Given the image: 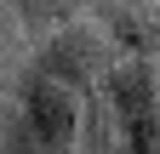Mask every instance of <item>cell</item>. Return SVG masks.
I'll use <instances>...</instances> for the list:
<instances>
[{
  "label": "cell",
  "instance_id": "6",
  "mask_svg": "<svg viewBox=\"0 0 160 154\" xmlns=\"http://www.w3.org/2000/svg\"><path fill=\"white\" fill-rule=\"evenodd\" d=\"M0 154H57L34 137V131L23 126V114H6V126H0Z\"/></svg>",
  "mask_w": 160,
  "mask_h": 154
},
{
  "label": "cell",
  "instance_id": "1",
  "mask_svg": "<svg viewBox=\"0 0 160 154\" xmlns=\"http://www.w3.org/2000/svg\"><path fill=\"white\" fill-rule=\"evenodd\" d=\"M114 40L103 34V23L97 17H69L63 29H52L46 40H34V57H29V69H40V74H52V80H63V86H74V91H92L109 80V69H114Z\"/></svg>",
  "mask_w": 160,
  "mask_h": 154
},
{
  "label": "cell",
  "instance_id": "2",
  "mask_svg": "<svg viewBox=\"0 0 160 154\" xmlns=\"http://www.w3.org/2000/svg\"><path fill=\"white\" fill-rule=\"evenodd\" d=\"M17 114H23V126L46 148L74 154L80 114H86V91H74V86H63V80H52V74H40V69L23 63V74H17Z\"/></svg>",
  "mask_w": 160,
  "mask_h": 154
},
{
  "label": "cell",
  "instance_id": "3",
  "mask_svg": "<svg viewBox=\"0 0 160 154\" xmlns=\"http://www.w3.org/2000/svg\"><path fill=\"white\" fill-rule=\"evenodd\" d=\"M120 57H160V0H92Z\"/></svg>",
  "mask_w": 160,
  "mask_h": 154
},
{
  "label": "cell",
  "instance_id": "5",
  "mask_svg": "<svg viewBox=\"0 0 160 154\" xmlns=\"http://www.w3.org/2000/svg\"><path fill=\"white\" fill-rule=\"evenodd\" d=\"M23 23H17V12H12V0H0V74H23Z\"/></svg>",
  "mask_w": 160,
  "mask_h": 154
},
{
  "label": "cell",
  "instance_id": "4",
  "mask_svg": "<svg viewBox=\"0 0 160 154\" xmlns=\"http://www.w3.org/2000/svg\"><path fill=\"white\" fill-rule=\"evenodd\" d=\"M92 0H12V12H17V23H23L29 40H46L52 29H63L69 17H80Z\"/></svg>",
  "mask_w": 160,
  "mask_h": 154
}]
</instances>
